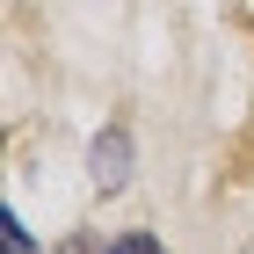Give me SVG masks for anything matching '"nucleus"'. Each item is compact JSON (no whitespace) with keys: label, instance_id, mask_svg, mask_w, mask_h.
Segmentation results:
<instances>
[{"label":"nucleus","instance_id":"nucleus-1","mask_svg":"<svg viewBox=\"0 0 254 254\" xmlns=\"http://www.w3.org/2000/svg\"><path fill=\"white\" fill-rule=\"evenodd\" d=\"M87 182H95V189H124V182H131V138L124 131H102L95 145H87Z\"/></svg>","mask_w":254,"mask_h":254},{"label":"nucleus","instance_id":"nucleus-2","mask_svg":"<svg viewBox=\"0 0 254 254\" xmlns=\"http://www.w3.org/2000/svg\"><path fill=\"white\" fill-rule=\"evenodd\" d=\"M0 254H37V247H29V233H22V218H15V211H0Z\"/></svg>","mask_w":254,"mask_h":254},{"label":"nucleus","instance_id":"nucleus-3","mask_svg":"<svg viewBox=\"0 0 254 254\" xmlns=\"http://www.w3.org/2000/svg\"><path fill=\"white\" fill-rule=\"evenodd\" d=\"M102 254H167V247H160L153 233H124V240H109Z\"/></svg>","mask_w":254,"mask_h":254}]
</instances>
